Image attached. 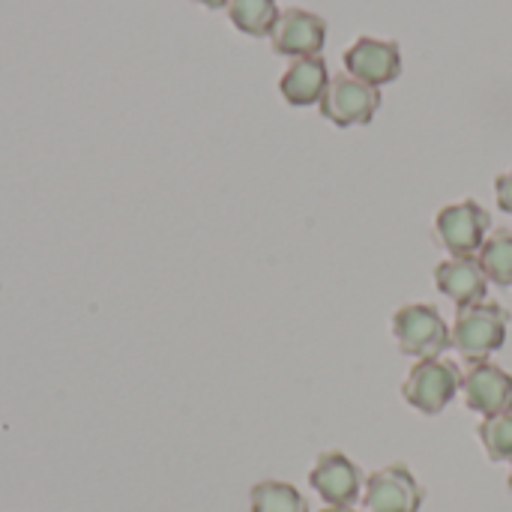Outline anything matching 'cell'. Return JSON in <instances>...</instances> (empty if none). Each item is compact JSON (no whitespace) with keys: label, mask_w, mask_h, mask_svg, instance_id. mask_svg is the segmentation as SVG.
Wrapping results in <instances>:
<instances>
[{"label":"cell","mask_w":512,"mask_h":512,"mask_svg":"<svg viewBox=\"0 0 512 512\" xmlns=\"http://www.w3.org/2000/svg\"><path fill=\"white\" fill-rule=\"evenodd\" d=\"M462 393L471 411L483 417H495L512 411V375L495 363H474L462 375Z\"/></svg>","instance_id":"obj_10"},{"label":"cell","mask_w":512,"mask_h":512,"mask_svg":"<svg viewBox=\"0 0 512 512\" xmlns=\"http://www.w3.org/2000/svg\"><path fill=\"white\" fill-rule=\"evenodd\" d=\"M492 216L477 201H456L438 210L435 216V240L444 246L450 258H477L486 234H489Z\"/></svg>","instance_id":"obj_4"},{"label":"cell","mask_w":512,"mask_h":512,"mask_svg":"<svg viewBox=\"0 0 512 512\" xmlns=\"http://www.w3.org/2000/svg\"><path fill=\"white\" fill-rule=\"evenodd\" d=\"M309 486L321 495L327 507H354L363 498L366 477L357 462L348 459L342 450H327L318 456L309 474Z\"/></svg>","instance_id":"obj_7"},{"label":"cell","mask_w":512,"mask_h":512,"mask_svg":"<svg viewBox=\"0 0 512 512\" xmlns=\"http://www.w3.org/2000/svg\"><path fill=\"white\" fill-rule=\"evenodd\" d=\"M393 339L405 357L432 360L453 348V330L432 303H408L393 315Z\"/></svg>","instance_id":"obj_2"},{"label":"cell","mask_w":512,"mask_h":512,"mask_svg":"<svg viewBox=\"0 0 512 512\" xmlns=\"http://www.w3.org/2000/svg\"><path fill=\"white\" fill-rule=\"evenodd\" d=\"M510 327V312L501 303L483 300L477 306L459 309L453 324V348L468 366L486 363L495 351L504 348Z\"/></svg>","instance_id":"obj_1"},{"label":"cell","mask_w":512,"mask_h":512,"mask_svg":"<svg viewBox=\"0 0 512 512\" xmlns=\"http://www.w3.org/2000/svg\"><path fill=\"white\" fill-rule=\"evenodd\" d=\"M249 512H309L297 486L282 480H261L249 492Z\"/></svg>","instance_id":"obj_14"},{"label":"cell","mask_w":512,"mask_h":512,"mask_svg":"<svg viewBox=\"0 0 512 512\" xmlns=\"http://www.w3.org/2000/svg\"><path fill=\"white\" fill-rule=\"evenodd\" d=\"M324 512H357L354 507H327Z\"/></svg>","instance_id":"obj_19"},{"label":"cell","mask_w":512,"mask_h":512,"mask_svg":"<svg viewBox=\"0 0 512 512\" xmlns=\"http://www.w3.org/2000/svg\"><path fill=\"white\" fill-rule=\"evenodd\" d=\"M462 390V369L453 360L432 357V360H417L402 384V396L411 408H417L426 417L441 414L456 393Z\"/></svg>","instance_id":"obj_3"},{"label":"cell","mask_w":512,"mask_h":512,"mask_svg":"<svg viewBox=\"0 0 512 512\" xmlns=\"http://www.w3.org/2000/svg\"><path fill=\"white\" fill-rule=\"evenodd\" d=\"M270 42H273V51L282 54V57H315L321 54L324 42H327V21L309 9H282L276 24H273V33H270Z\"/></svg>","instance_id":"obj_9"},{"label":"cell","mask_w":512,"mask_h":512,"mask_svg":"<svg viewBox=\"0 0 512 512\" xmlns=\"http://www.w3.org/2000/svg\"><path fill=\"white\" fill-rule=\"evenodd\" d=\"M495 195H498V207L512 216V171L498 174V180H495Z\"/></svg>","instance_id":"obj_17"},{"label":"cell","mask_w":512,"mask_h":512,"mask_svg":"<svg viewBox=\"0 0 512 512\" xmlns=\"http://www.w3.org/2000/svg\"><path fill=\"white\" fill-rule=\"evenodd\" d=\"M492 462H512V411L486 417L477 429Z\"/></svg>","instance_id":"obj_16"},{"label":"cell","mask_w":512,"mask_h":512,"mask_svg":"<svg viewBox=\"0 0 512 512\" xmlns=\"http://www.w3.org/2000/svg\"><path fill=\"white\" fill-rule=\"evenodd\" d=\"M327 84H330V72H327V63H324L321 54H315V57H297L282 72L279 93L285 96L288 105L303 108V105L321 102V96L327 93Z\"/></svg>","instance_id":"obj_12"},{"label":"cell","mask_w":512,"mask_h":512,"mask_svg":"<svg viewBox=\"0 0 512 512\" xmlns=\"http://www.w3.org/2000/svg\"><path fill=\"white\" fill-rule=\"evenodd\" d=\"M507 486H510V492H512V471H510V480H507Z\"/></svg>","instance_id":"obj_20"},{"label":"cell","mask_w":512,"mask_h":512,"mask_svg":"<svg viewBox=\"0 0 512 512\" xmlns=\"http://www.w3.org/2000/svg\"><path fill=\"white\" fill-rule=\"evenodd\" d=\"M228 18L240 33L261 39L273 33L279 6L276 0H228Z\"/></svg>","instance_id":"obj_13"},{"label":"cell","mask_w":512,"mask_h":512,"mask_svg":"<svg viewBox=\"0 0 512 512\" xmlns=\"http://www.w3.org/2000/svg\"><path fill=\"white\" fill-rule=\"evenodd\" d=\"M360 501L366 512H420L426 501V489L417 483L408 465L396 462L369 474Z\"/></svg>","instance_id":"obj_5"},{"label":"cell","mask_w":512,"mask_h":512,"mask_svg":"<svg viewBox=\"0 0 512 512\" xmlns=\"http://www.w3.org/2000/svg\"><path fill=\"white\" fill-rule=\"evenodd\" d=\"M486 279L498 288H507L512 291V231L510 228H501L495 231L492 237H486L480 255H477Z\"/></svg>","instance_id":"obj_15"},{"label":"cell","mask_w":512,"mask_h":512,"mask_svg":"<svg viewBox=\"0 0 512 512\" xmlns=\"http://www.w3.org/2000/svg\"><path fill=\"white\" fill-rule=\"evenodd\" d=\"M435 285L459 309L477 306L489 294V279H486L477 258H450V261L438 264L435 267Z\"/></svg>","instance_id":"obj_11"},{"label":"cell","mask_w":512,"mask_h":512,"mask_svg":"<svg viewBox=\"0 0 512 512\" xmlns=\"http://www.w3.org/2000/svg\"><path fill=\"white\" fill-rule=\"evenodd\" d=\"M345 72L369 87H384L393 84L402 75V51L399 42L375 39V36H360L348 51H345Z\"/></svg>","instance_id":"obj_8"},{"label":"cell","mask_w":512,"mask_h":512,"mask_svg":"<svg viewBox=\"0 0 512 512\" xmlns=\"http://www.w3.org/2000/svg\"><path fill=\"white\" fill-rule=\"evenodd\" d=\"M195 3H201V6H207V9H222V6H228V0H195Z\"/></svg>","instance_id":"obj_18"},{"label":"cell","mask_w":512,"mask_h":512,"mask_svg":"<svg viewBox=\"0 0 512 512\" xmlns=\"http://www.w3.org/2000/svg\"><path fill=\"white\" fill-rule=\"evenodd\" d=\"M321 114L348 129V126H360V123H369L378 108H381V90L378 87H369L357 78H351L348 72H339L330 78L327 84V93L321 96Z\"/></svg>","instance_id":"obj_6"}]
</instances>
